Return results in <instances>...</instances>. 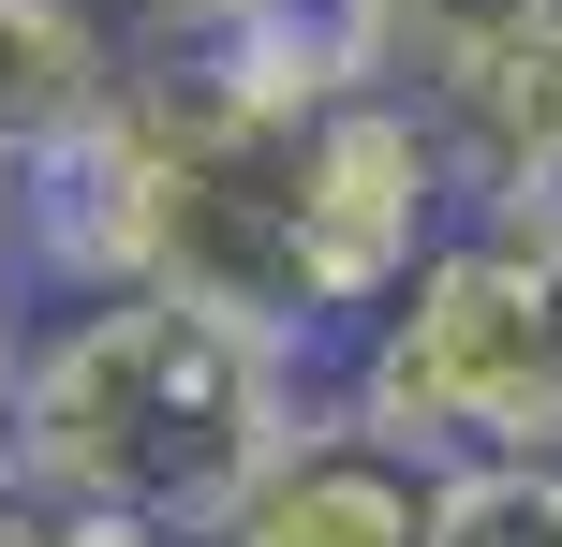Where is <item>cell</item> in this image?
<instances>
[{
  "label": "cell",
  "mask_w": 562,
  "mask_h": 547,
  "mask_svg": "<svg viewBox=\"0 0 562 547\" xmlns=\"http://www.w3.org/2000/svg\"><path fill=\"white\" fill-rule=\"evenodd\" d=\"M326 414V355L281 341L252 311L148 282V296H75L30 311V385H15V474L59 503H119V518L207 547L237 489Z\"/></svg>",
  "instance_id": "cell-1"
},
{
  "label": "cell",
  "mask_w": 562,
  "mask_h": 547,
  "mask_svg": "<svg viewBox=\"0 0 562 547\" xmlns=\"http://www.w3.org/2000/svg\"><path fill=\"white\" fill-rule=\"evenodd\" d=\"M326 385L400 430L415 459H518L562 444V223H459L356 341L326 355Z\"/></svg>",
  "instance_id": "cell-2"
},
{
  "label": "cell",
  "mask_w": 562,
  "mask_h": 547,
  "mask_svg": "<svg viewBox=\"0 0 562 547\" xmlns=\"http://www.w3.org/2000/svg\"><path fill=\"white\" fill-rule=\"evenodd\" d=\"M459 223H474V193H459L445 104H429L415 75H370V89H340V104H311V134H296V311H311L326 355L356 341Z\"/></svg>",
  "instance_id": "cell-3"
},
{
  "label": "cell",
  "mask_w": 562,
  "mask_h": 547,
  "mask_svg": "<svg viewBox=\"0 0 562 547\" xmlns=\"http://www.w3.org/2000/svg\"><path fill=\"white\" fill-rule=\"evenodd\" d=\"M429 474L445 459H415L400 430H370V414L326 385V414L237 489V518L207 547H429Z\"/></svg>",
  "instance_id": "cell-4"
},
{
  "label": "cell",
  "mask_w": 562,
  "mask_h": 547,
  "mask_svg": "<svg viewBox=\"0 0 562 547\" xmlns=\"http://www.w3.org/2000/svg\"><path fill=\"white\" fill-rule=\"evenodd\" d=\"M429 104H445L459 193L488 223H562V0L518 15L504 45H474L459 75H429Z\"/></svg>",
  "instance_id": "cell-5"
},
{
  "label": "cell",
  "mask_w": 562,
  "mask_h": 547,
  "mask_svg": "<svg viewBox=\"0 0 562 547\" xmlns=\"http://www.w3.org/2000/svg\"><path fill=\"white\" fill-rule=\"evenodd\" d=\"M134 59H193V75H237L267 104H340V89L400 75L356 0H148Z\"/></svg>",
  "instance_id": "cell-6"
},
{
  "label": "cell",
  "mask_w": 562,
  "mask_h": 547,
  "mask_svg": "<svg viewBox=\"0 0 562 547\" xmlns=\"http://www.w3.org/2000/svg\"><path fill=\"white\" fill-rule=\"evenodd\" d=\"M134 75V30L89 15V0H0V163H45Z\"/></svg>",
  "instance_id": "cell-7"
},
{
  "label": "cell",
  "mask_w": 562,
  "mask_h": 547,
  "mask_svg": "<svg viewBox=\"0 0 562 547\" xmlns=\"http://www.w3.org/2000/svg\"><path fill=\"white\" fill-rule=\"evenodd\" d=\"M429 547H562V444L429 474Z\"/></svg>",
  "instance_id": "cell-8"
},
{
  "label": "cell",
  "mask_w": 562,
  "mask_h": 547,
  "mask_svg": "<svg viewBox=\"0 0 562 547\" xmlns=\"http://www.w3.org/2000/svg\"><path fill=\"white\" fill-rule=\"evenodd\" d=\"M356 15L385 30V59H400V75L429 89V75H459L474 45H504L518 15H548V0H356Z\"/></svg>",
  "instance_id": "cell-9"
},
{
  "label": "cell",
  "mask_w": 562,
  "mask_h": 547,
  "mask_svg": "<svg viewBox=\"0 0 562 547\" xmlns=\"http://www.w3.org/2000/svg\"><path fill=\"white\" fill-rule=\"evenodd\" d=\"M0 311H30V163H0Z\"/></svg>",
  "instance_id": "cell-10"
},
{
  "label": "cell",
  "mask_w": 562,
  "mask_h": 547,
  "mask_svg": "<svg viewBox=\"0 0 562 547\" xmlns=\"http://www.w3.org/2000/svg\"><path fill=\"white\" fill-rule=\"evenodd\" d=\"M15 385H30V311H0V489H15Z\"/></svg>",
  "instance_id": "cell-11"
}]
</instances>
